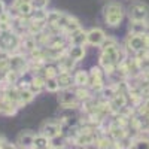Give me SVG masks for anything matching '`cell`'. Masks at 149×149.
I'll return each instance as SVG.
<instances>
[{"mask_svg":"<svg viewBox=\"0 0 149 149\" xmlns=\"http://www.w3.org/2000/svg\"><path fill=\"white\" fill-rule=\"evenodd\" d=\"M40 134H43L45 137H48L49 140H54V139L60 137V136L63 134L61 124L54 122V121H46L43 125L40 127Z\"/></svg>","mask_w":149,"mask_h":149,"instance_id":"obj_8","label":"cell"},{"mask_svg":"<svg viewBox=\"0 0 149 149\" xmlns=\"http://www.w3.org/2000/svg\"><path fill=\"white\" fill-rule=\"evenodd\" d=\"M88 81H90V73L85 70H78L73 76V82L78 86H86L88 85Z\"/></svg>","mask_w":149,"mask_h":149,"instance_id":"obj_21","label":"cell"},{"mask_svg":"<svg viewBox=\"0 0 149 149\" xmlns=\"http://www.w3.org/2000/svg\"><path fill=\"white\" fill-rule=\"evenodd\" d=\"M46 15L48 12L45 9H34L33 14H31V19H36V21H46Z\"/></svg>","mask_w":149,"mask_h":149,"instance_id":"obj_26","label":"cell"},{"mask_svg":"<svg viewBox=\"0 0 149 149\" xmlns=\"http://www.w3.org/2000/svg\"><path fill=\"white\" fill-rule=\"evenodd\" d=\"M104 31L102 29H91L90 31H86V43H90L93 46H100L102 42L104 40Z\"/></svg>","mask_w":149,"mask_h":149,"instance_id":"obj_12","label":"cell"},{"mask_svg":"<svg viewBox=\"0 0 149 149\" xmlns=\"http://www.w3.org/2000/svg\"><path fill=\"white\" fill-rule=\"evenodd\" d=\"M67 39H69L70 45H81V46H84L86 43V31L79 27V29H76L74 31L69 33L67 34Z\"/></svg>","mask_w":149,"mask_h":149,"instance_id":"obj_13","label":"cell"},{"mask_svg":"<svg viewBox=\"0 0 149 149\" xmlns=\"http://www.w3.org/2000/svg\"><path fill=\"white\" fill-rule=\"evenodd\" d=\"M107 103H109V107H110L112 112L119 113V112L127 106V97H125V94H124V93H116Z\"/></svg>","mask_w":149,"mask_h":149,"instance_id":"obj_11","label":"cell"},{"mask_svg":"<svg viewBox=\"0 0 149 149\" xmlns=\"http://www.w3.org/2000/svg\"><path fill=\"white\" fill-rule=\"evenodd\" d=\"M60 17H61V12H58V10L48 12V15H46V24H48V26H55L57 21L60 19Z\"/></svg>","mask_w":149,"mask_h":149,"instance_id":"obj_23","label":"cell"},{"mask_svg":"<svg viewBox=\"0 0 149 149\" xmlns=\"http://www.w3.org/2000/svg\"><path fill=\"white\" fill-rule=\"evenodd\" d=\"M130 21H148L149 18V6L142 2H136L128 9Z\"/></svg>","mask_w":149,"mask_h":149,"instance_id":"obj_6","label":"cell"},{"mask_svg":"<svg viewBox=\"0 0 149 149\" xmlns=\"http://www.w3.org/2000/svg\"><path fill=\"white\" fill-rule=\"evenodd\" d=\"M78 97L74 91L70 90H63L61 94L58 95V103L63 106V109H74L78 106Z\"/></svg>","mask_w":149,"mask_h":149,"instance_id":"obj_9","label":"cell"},{"mask_svg":"<svg viewBox=\"0 0 149 149\" xmlns=\"http://www.w3.org/2000/svg\"><path fill=\"white\" fill-rule=\"evenodd\" d=\"M18 107L15 104H12L10 102H8L5 97H0V115H5V116H12L17 113Z\"/></svg>","mask_w":149,"mask_h":149,"instance_id":"obj_17","label":"cell"},{"mask_svg":"<svg viewBox=\"0 0 149 149\" xmlns=\"http://www.w3.org/2000/svg\"><path fill=\"white\" fill-rule=\"evenodd\" d=\"M130 149H149V140L143 139V137L136 139V140H133V145Z\"/></svg>","mask_w":149,"mask_h":149,"instance_id":"obj_24","label":"cell"},{"mask_svg":"<svg viewBox=\"0 0 149 149\" xmlns=\"http://www.w3.org/2000/svg\"><path fill=\"white\" fill-rule=\"evenodd\" d=\"M149 24L146 21H131L130 22V34H145L148 33Z\"/></svg>","mask_w":149,"mask_h":149,"instance_id":"obj_19","label":"cell"},{"mask_svg":"<svg viewBox=\"0 0 149 149\" xmlns=\"http://www.w3.org/2000/svg\"><path fill=\"white\" fill-rule=\"evenodd\" d=\"M34 136L36 133L26 130V131H21L17 137V146L19 149H31L33 148V140H34Z\"/></svg>","mask_w":149,"mask_h":149,"instance_id":"obj_10","label":"cell"},{"mask_svg":"<svg viewBox=\"0 0 149 149\" xmlns=\"http://www.w3.org/2000/svg\"><path fill=\"white\" fill-rule=\"evenodd\" d=\"M34 9H45L49 3V0H30Z\"/></svg>","mask_w":149,"mask_h":149,"instance_id":"obj_29","label":"cell"},{"mask_svg":"<svg viewBox=\"0 0 149 149\" xmlns=\"http://www.w3.org/2000/svg\"><path fill=\"white\" fill-rule=\"evenodd\" d=\"M18 90H19V88H18ZM33 98H34V94L30 91V88H22V90H19V104H21V106L30 103Z\"/></svg>","mask_w":149,"mask_h":149,"instance_id":"obj_22","label":"cell"},{"mask_svg":"<svg viewBox=\"0 0 149 149\" xmlns=\"http://www.w3.org/2000/svg\"><path fill=\"white\" fill-rule=\"evenodd\" d=\"M8 69L12 72H17L19 74H24L29 70V60L27 57L21 54V52H15V54H10L9 55V64Z\"/></svg>","mask_w":149,"mask_h":149,"instance_id":"obj_5","label":"cell"},{"mask_svg":"<svg viewBox=\"0 0 149 149\" xmlns=\"http://www.w3.org/2000/svg\"><path fill=\"white\" fill-rule=\"evenodd\" d=\"M118 45H112L107 48H103V51L100 54V66L104 69L107 74L115 73L118 67Z\"/></svg>","mask_w":149,"mask_h":149,"instance_id":"obj_1","label":"cell"},{"mask_svg":"<svg viewBox=\"0 0 149 149\" xmlns=\"http://www.w3.org/2000/svg\"><path fill=\"white\" fill-rule=\"evenodd\" d=\"M124 15H125V12H124V8L119 5V3H109L104 6L103 9V17H104V21L107 26L110 27H116L122 22L124 19Z\"/></svg>","mask_w":149,"mask_h":149,"instance_id":"obj_3","label":"cell"},{"mask_svg":"<svg viewBox=\"0 0 149 149\" xmlns=\"http://www.w3.org/2000/svg\"><path fill=\"white\" fill-rule=\"evenodd\" d=\"M51 148V140L45 137L43 134H36L34 140H33V148L31 149H49Z\"/></svg>","mask_w":149,"mask_h":149,"instance_id":"obj_20","label":"cell"},{"mask_svg":"<svg viewBox=\"0 0 149 149\" xmlns=\"http://www.w3.org/2000/svg\"><path fill=\"white\" fill-rule=\"evenodd\" d=\"M109 136L112 137V140H113V142L121 140L122 137H125V136H127V133H125V127L119 125L118 122L110 124V127H109Z\"/></svg>","mask_w":149,"mask_h":149,"instance_id":"obj_15","label":"cell"},{"mask_svg":"<svg viewBox=\"0 0 149 149\" xmlns=\"http://www.w3.org/2000/svg\"><path fill=\"white\" fill-rule=\"evenodd\" d=\"M57 82H58L60 90H69L72 85H74L73 76H72L70 72H60L58 76H57Z\"/></svg>","mask_w":149,"mask_h":149,"instance_id":"obj_14","label":"cell"},{"mask_svg":"<svg viewBox=\"0 0 149 149\" xmlns=\"http://www.w3.org/2000/svg\"><path fill=\"white\" fill-rule=\"evenodd\" d=\"M66 54H67L72 60H74V61H81V60H84V57H85V48L81 46V45H70V46L67 48Z\"/></svg>","mask_w":149,"mask_h":149,"instance_id":"obj_18","label":"cell"},{"mask_svg":"<svg viewBox=\"0 0 149 149\" xmlns=\"http://www.w3.org/2000/svg\"><path fill=\"white\" fill-rule=\"evenodd\" d=\"M9 55H10V54H8V52H5V51H0V67H2V69H8Z\"/></svg>","mask_w":149,"mask_h":149,"instance_id":"obj_28","label":"cell"},{"mask_svg":"<svg viewBox=\"0 0 149 149\" xmlns=\"http://www.w3.org/2000/svg\"><path fill=\"white\" fill-rule=\"evenodd\" d=\"M45 88H46V91H49V93H57V91L60 90L58 82H57V78H49V79H46Z\"/></svg>","mask_w":149,"mask_h":149,"instance_id":"obj_25","label":"cell"},{"mask_svg":"<svg viewBox=\"0 0 149 149\" xmlns=\"http://www.w3.org/2000/svg\"><path fill=\"white\" fill-rule=\"evenodd\" d=\"M74 63H76V61L72 60L67 54H63L57 60V67H58L60 72H72V69L74 67Z\"/></svg>","mask_w":149,"mask_h":149,"instance_id":"obj_16","label":"cell"},{"mask_svg":"<svg viewBox=\"0 0 149 149\" xmlns=\"http://www.w3.org/2000/svg\"><path fill=\"white\" fill-rule=\"evenodd\" d=\"M0 97H2V88H0Z\"/></svg>","mask_w":149,"mask_h":149,"instance_id":"obj_33","label":"cell"},{"mask_svg":"<svg viewBox=\"0 0 149 149\" xmlns=\"http://www.w3.org/2000/svg\"><path fill=\"white\" fill-rule=\"evenodd\" d=\"M21 49V36L15 31H0V51H5L8 54L19 52Z\"/></svg>","mask_w":149,"mask_h":149,"instance_id":"obj_2","label":"cell"},{"mask_svg":"<svg viewBox=\"0 0 149 149\" xmlns=\"http://www.w3.org/2000/svg\"><path fill=\"white\" fill-rule=\"evenodd\" d=\"M112 45H116V40L115 39H112V37H104V40L102 42V49L103 48H107V46H112Z\"/></svg>","mask_w":149,"mask_h":149,"instance_id":"obj_30","label":"cell"},{"mask_svg":"<svg viewBox=\"0 0 149 149\" xmlns=\"http://www.w3.org/2000/svg\"><path fill=\"white\" fill-rule=\"evenodd\" d=\"M5 10H6V5H5L3 0H0V14H2V12H5Z\"/></svg>","mask_w":149,"mask_h":149,"instance_id":"obj_32","label":"cell"},{"mask_svg":"<svg viewBox=\"0 0 149 149\" xmlns=\"http://www.w3.org/2000/svg\"><path fill=\"white\" fill-rule=\"evenodd\" d=\"M125 46L136 54L140 51H148L149 49V37L146 33L145 34H130Z\"/></svg>","mask_w":149,"mask_h":149,"instance_id":"obj_4","label":"cell"},{"mask_svg":"<svg viewBox=\"0 0 149 149\" xmlns=\"http://www.w3.org/2000/svg\"><path fill=\"white\" fill-rule=\"evenodd\" d=\"M88 85L97 93H102V90L106 86V84H104V73H103V70L100 67H93L91 69Z\"/></svg>","mask_w":149,"mask_h":149,"instance_id":"obj_7","label":"cell"},{"mask_svg":"<svg viewBox=\"0 0 149 149\" xmlns=\"http://www.w3.org/2000/svg\"><path fill=\"white\" fill-rule=\"evenodd\" d=\"M76 93V97H78V100H88L90 98V93H88V90L85 88V86H78V90L74 91Z\"/></svg>","mask_w":149,"mask_h":149,"instance_id":"obj_27","label":"cell"},{"mask_svg":"<svg viewBox=\"0 0 149 149\" xmlns=\"http://www.w3.org/2000/svg\"><path fill=\"white\" fill-rule=\"evenodd\" d=\"M8 70L9 69H2L0 67V86H3L5 82H6V74H8Z\"/></svg>","mask_w":149,"mask_h":149,"instance_id":"obj_31","label":"cell"}]
</instances>
